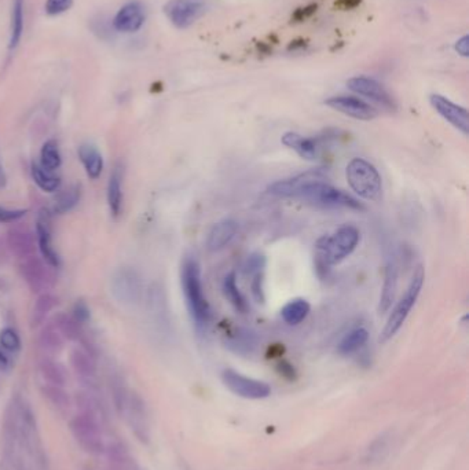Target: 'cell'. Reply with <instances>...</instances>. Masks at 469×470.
Instances as JSON below:
<instances>
[{
    "label": "cell",
    "instance_id": "6da1fadb",
    "mask_svg": "<svg viewBox=\"0 0 469 470\" xmlns=\"http://www.w3.org/2000/svg\"><path fill=\"white\" fill-rule=\"evenodd\" d=\"M180 282H182V291L184 294L186 305L191 316V321L197 332L202 333L207 330L208 325L211 323L212 311L204 294L202 281H201V270L196 259L193 257L184 259L182 264V270H180Z\"/></svg>",
    "mask_w": 469,
    "mask_h": 470
},
{
    "label": "cell",
    "instance_id": "7a4b0ae2",
    "mask_svg": "<svg viewBox=\"0 0 469 470\" xmlns=\"http://www.w3.org/2000/svg\"><path fill=\"white\" fill-rule=\"evenodd\" d=\"M296 198L329 209H363L362 204L356 198L328 183L326 175L317 177L304 184Z\"/></svg>",
    "mask_w": 469,
    "mask_h": 470
},
{
    "label": "cell",
    "instance_id": "3957f363",
    "mask_svg": "<svg viewBox=\"0 0 469 470\" xmlns=\"http://www.w3.org/2000/svg\"><path fill=\"white\" fill-rule=\"evenodd\" d=\"M360 233L355 226H343L332 235L317 241V253L325 266H336L347 259L356 249Z\"/></svg>",
    "mask_w": 469,
    "mask_h": 470
},
{
    "label": "cell",
    "instance_id": "277c9868",
    "mask_svg": "<svg viewBox=\"0 0 469 470\" xmlns=\"http://www.w3.org/2000/svg\"><path fill=\"white\" fill-rule=\"evenodd\" d=\"M346 177L352 191L363 200L379 201L383 194V180L377 168L365 159L355 157L346 168Z\"/></svg>",
    "mask_w": 469,
    "mask_h": 470
},
{
    "label": "cell",
    "instance_id": "5b68a950",
    "mask_svg": "<svg viewBox=\"0 0 469 470\" xmlns=\"http://www.w3.org/2000/svg\"><path fill=\"white\" fill-rule=\"evenodd\" d=\"M424 281H425V271L422 266L415 267L413 277H411V284L406 289V292L404 294V297L397 302L395 308L392 309L381 334H380V343H387L388 340H391L404 326V323L406 322L409 314L414 307V304L417 302L420 293L422 291L424 286Z\"/></svg>",
    "mask_w": 469,
    "mask_h": 470
},
{
    "label": "cell",
    "instance_id": "8992f818",
    "mask_svg": "<svg viewBox=\"0 0 469 470\" xmlns=\"http://www.w3.org/2000/svg\"><path fill=\"white\" fill-rule=\"evenodd\" d=\"M70 432L77 444L91 455H100L105 453L106 447L102 439L100 419L84 414H77L70 421Z\"/></svg>",
    "mask_w": 469,
    "mask_h": 470
},
{
    "label": "cell",
    "instance_id": "52a82bcc",
    "mask_svg": "<svg viewBox=\"0 0 469 470\" xmlns=\"http://www.w3.org/2000/svg\"><path fill=\"white\" fill-rule=\"evenodd\" d=\"M51 268L54 267L35 254L21 260L18 271L32 293L42 294L47 293L56 285V277Z\"/></svg>",
    "mask_w": 469,
    "mask_h": 470
},
{
    "label": "cell",
    "instance_id": "ba28073f",
    "mask_svg": "<svg viewBox=\"0 0 469 470\" xmlns=\"http://www.w3.org/2000/svg\"><path fill=\"white\" fill-rule=\"evenodd\" d=\"M111 292L120 304L127 307L136 305L143 294L139 274L131 267L118 268L111 278Z\"/></svg>",
    "mask_w": 469,
    "mask_h": 470
},
{
    "label": "cell",
    "instance_id": "9c48e42d",
    "mask_svg": "<svg viewBox=\"0 0 469 470\" xmlns=\"http://www.w3.org/2000/svg\"><path fill=\"white\" fill-rule=\"evenodd\" d=\"M222 382L223 385L233 392L237 396L249 399V400H260L266 399L271 395V388L267 382L246 377L233 368H225L222 371Z\"/></svg>",
    "mask_w": 469,
    "mask_h": 470
},
{
    "label": "cell",
    "instance_id": "30bf717a",
    "mask_svg": "<svg viewBox=\"0 0 469 470\" xmlns=\"http://www.w3.org/2000/svg\"><path fill=\"white\" fill-rule=\"evenodd\" d=\"M124 416L127 418L131 432L135 435V437L141 443L148 444L150 441V419L146 403L139 394L136 392L129 394Z\"/></svg>",
    "mask_w": 469,
    "mask_h": 470
},
{
    "label": "cell",
    "instance_id": "8fae6325",
    "mask_svg": "<svg viewBox=\"0 0 469 470\" xmlns=\"http://www.w3.org/2000/svg\"><path fill=\"white\" fill-rule=\"evenodd\" d=\"M207 11V6L198 0H170L164 6V13L171 24L179 28L186 29L191 26L198 18H201Z\"/></svg>",
    "mask_w": 469,
    "mask_h": 470
},
{
    "label": "cell",
    "instance_id": "7c38bea8",
    "mask_svg": "<svg viewBox=\"0 0 469 470\" xmlns=\"http://www.w3.org/2000/svg\"><path fill=\"white\" fill-rule=\"evenodd\" d=\"M347 87L355 94L367 98L387 111H395L397 104L390 92L374 79L366 76H356L347 81Z\"/></svg>",
    "mask_w": 469,
    "mask_h": 470
},
{
    "label": "cell",
    "instance_id": "4fadbf2b",
    "mask_svg": "<svg viewBox=\"0 0 469 470\" xmlns=\"http://www.w3.org/2000/svg\"><path fill=\"white\" fill-rule=\"evenodd\" d=\"M429 104L440 118L446 120L456 129H459L464 136H468L469 116L468 111L466 108L439 94H432L429 97Z\"/></svg>",
    "mask_w": 469,
    "mask_h": 470
},
{
    "label": "cell",
    "instance_id": "5bb4252c",
    "mask_svg": "<svg viewBox=\"0 0 469 470\" xmlns=\"http://www.w3.org/2000/svg\"><path fill=\"white\" fill-rule=\"evenodd\" d=\"M36 238H38V248L42 253V259L54 268L59 267V264H61L59 254L54 248V243H53L51 213L47 209H42L38 213Z\"/></svg>",
    "mask_w": 469,
    "mask_h": 470
},
{
    "label": "cell",
    "instance_id": "9a60e30c",
    "mask_svg": "<svg viewBox=\"0 0 469 470\" xmlns=\"http://www.w3.org/2000/svg\"><path fill=\"white\" fill-rule=\"evenodd\" d=\"M325 105L339 113H343L349 118L362 120V121H370L377 118L379 115V112L372 105L355 97H347V95L332 97L325 101Z\"/></svg>",
    "mask_w": 469,
    "mask_h": 470
},
{
    "label": "cell",
    "instance_id": "2e32d148",
    "mask_svg": "<svg viewBox=\"0 0 469 470\" xmlns=\"http://www.w3.org/2000/svg\"><path fill=\"white\" fill-rule=\"evenodd\" d=\"M36 235L26 226H13L6 236L8 250L19 260L35 256L36 253Z\"/></svg>",
    "mask_w": 469,
    "mask_h": 470
},
{
    "label": "cell",
    "instance_id": "e0dca14e",
    "mask_svg": "<svg viewBox=\"0 0 469 470\" xmlns=\"http://www.w3.org/2000/svg\"><path fill=\"white\" fill-rule=\"evenodd\" d=\"M321 177H325V172L322 170H310L296 177L277 180L271 183L266 191L269 195H273L277 198H296L304 184Z\"/></svg>",
    "mask_w": 469,
    "mask_h": 470
},
{
    "label": "cell",
    "instance_id": "ac0fdd59",
    "mask_svg": "<svg viewBox=\"0 0 469 470\" xmlns=\"http://www.w3.org/2000/svg\"><path fill=\"white\" fill-rule=\"evenodd\" d=\"M70 366L76 375L88 385V389L95 388L97 381V363L95 356L83 347H76L70 352Z\"/></svg>",
    "mask_w": 469,
    "mask_h": 470
},
{
    "label": "cell",
    "instance_id": "d6986e66",
    "mask_svg": "<svg viewBox=\"0 0 469 470\" xmlns=\"http://www.w3.org/2000/svg\"><path fill=\"white\" fill-rule=\"evenodd\" d=\"M145 18L146 14L142 3L129 1L118 10L113 19V26L118 32L132 33L142 28V25L145 24Z\"/></svg>",
    "mask_w": 469,
    "mask_h": 470
},
{
    "label": "cell",
    "instance_id": "ffe728a7",
    "mask_svg": "<svg viewBox=\"0 0 469 470\" xmlns=\"http://www.w3.org/2000/svg\"><path fill=\"white\" fill-rule=\"evenodd\" d=\"M281 142L288 149L294 150L303 160L314 161L319 156L321 143L325 142L324 138H305L297 132H287L283 135Z\"/></svg>",
    "mask_w": 469,
    "mask_h": 470
},
{
    "label": "cell",
    "instance_id": "44dd1931",
    "mask_svg": "<svg viewBox=\"0 0 469 470\" xmlns=\"http://www.w3.org/2000/svg\"><path fill=\"white\" fill-rule=\"evenodd\" d=\"M238 233V223L234 219H223L218 222L207 236V248L211 252H218L229 246Z\"/></svg>",
    "mask_w": 469,
    "mask_h": 470
},
{
    "label": "cell",
    "instance_id": "7402d4cb",
    "mask_svg": "<svg viewBox=\"0 0 469 470\" xmlns=\"http://www.w3.org/2000/svg\"><path fill=\"white\" fill-rule=\"evenodd\" d=\"M397 289H398V266L394 259H390L385 266L384 284H383V289L380 294V302H379L380 312L384 314L391 308L395 300Z\"/></svg>",
    "mask_w": 469,
    "mask_h": 470
},
{
    "label": "cell",
    "instance_id": "603a6c76",
    "mask_svg": "<svg viewBox=\"0 0 469 470\" xmlns=\"http://www.w3.org/2000/svg\"><path fill=\"white\" fill-rule=\"evenodd\" d=\"M38 368H39L40 375L45 378V381L47 384L57 385V387H65L66 385L67 371L53 356L42 355L38 359Z\"/></svg>",
    "mask_w": 469,
    "mask_h": 470
},
{
    "label": "cell",
    "instance_id": "cb8c5ba5",
    "mask_svg": "<svg viewBox=\"0 0 469 470\" xmlns=\"http://www.w3.org/2000/svg\"><path fill=\"white\" fill-rule=\"evenodd\" d=\"M36 344L38 348L42 351V355L54 357L63 351L65 339L51 323H49L38 334Z\"/></svg>",
    "mask_w": 469,
    "mask_h": 470
},
{
    "label": "cell",
    "instance_id": "d4e9b609",
    "mask_svg": "<svg viewBox=\"0 0 469 470\" xmlns=\"http://www.w3.org/2000/svg\"><path fill=\"white\" fill-rule=\"evenodd\" d=\"M226 346L230 351H233L237 355L248 356L256 351L259 346V339L253 332L248 329H238L228 339Z\"/></svg>",
    "mask_w": 469,
    "mask_h": 470
},
{
    "label": "cell",
    "instance_id": "484cf974",
    "mask_svg": "<svg viewBox=\"0 0 469 470\" xmlns=\"http://www.w3.org/2000/svg\"><path fill=\"white\" fill-rule=\"evenodd\" d=\"M50 323L58 330L65 340L76 343L84 341V332L81 329L83 325H80L72 315L59 312L51 319Z\"/></svg>",
    "mask_w": 469,
    "mask_h": 470
},
{
    "label": "cell",
    "instance_id": "4316f807",
    "mask_svg": "<svg viewBox=\"0 0 469 470\" xmlns=\"http://www.w3.org/2000/svg\"><path fill=\"white\" fill-rule=\"evenodd\" d=\"M79 157L90 179H98L104 170V159L98 149L93 145H81L79 147Z\"/></svg>",
    "mask_w": 469,
    "mask_h": 470
},
{
    "label": "cell",
    "instance_id": "83f0119b",
    "mask_svg": "<svg viewBox=\"0 0 469 470\" xmlns=\"http://www.w3.org/2000/svg\"><path fill=\"white\" fill-rule=\"evenodd\" d=\"M57 304H58V298L54 294L49 293V292L39 294V297L36 298L32 307V312H31V327L36 329L42 326Z\"/></svg>",
    "mask_w": 469,
    "mask_h": 470
},
{
    "label": "cell",
    "instance_id": "f1b7e54d",
    "mask_svg": "<svg viewBox=\"0 0 469 470\" xmlns=\"http://www.w3.org/2000/svg\"><path fill=\"white\" fill-rule=\"evenodd\" d=\"M108 202L113 218H118L122 208V168L116 165L109 177Z\"/></svg>",
    "mask_w": 469,
    "mask_h": 470
},
{
    "label": "cell",
    "instance_id": "f546056e",
    "mask_svg": "<svg viewBox=\"0 0 469 470\" xmlns=\"http://www.w3.org/2000/svg\"><path fill=\"white\" fill-rule=\"evenodd\" d=\"M310 309H311V307H310L307 300L294 298L283 307L281 316L285 321V323H288L291 326H296L307 318V315L310 314Z\"/></svg>",
    "mask_w": 469,
    "mask_h": 470
},
{
    "label": "cell",
    "instance_id": "4dcf8cb0",
    "mask_svg": "<svg viewBox=\"0 0 469 470\" xmlns=\"http://www.w3.org/2000/svg\"><path fill=\"white\" fill-rule=\"evenodd\" d=\"M391 439L392 436L390 433H381L380 436H377L367 447L366 453H365V461L367 464H377V462H383L385 460V457L390 453L391 448Z\"/></svg>",
    "mask_w": 469,
    "mask_h": 470
},
{
    "label": "cell",
    "instance_id": "1f68e13d",
    "mask_svg": "<svg viewBox=\"0 0 469 470\" xmlns=\"http://www.w3.org/2000/svg\"><path fill=\"white\" fill-rule=\"evenodd\" d=\"M367 340H369V333L366 329L363 327L353 329L340 340L337 346V352L343 356L355 353L367 343Z\"/></svg>",
    "mask_w": 469,
    "mask_h": 470
},
{
    "label": "cell",
    "instance_id": "d6a6232c",
    "mask_svg": "<svg viewBox=\"0 0 469 470\" xmlns=\"http://www.w3.org/2000/svg\"><path fill=\"white\" fill-rule=\"evenodd\" d=\"M222 291H223L226 300L234 307L238 312L245 314L248 311V302L237 286V277H235L234 271L229 273L225 277L223 284H222Z\"/></svg>",
    "mask_w": 469,
    "mask_h": 470
},
{
    "label": "cell",
    "instance_id": "836d02e7",
    "mask_svg": "<svg viewBox=\"0 0 469 470\" xmlns=\"http://www.w3.org/2000/svg\"><path fill=\"white\" fill-rule=\"evenodd\" d=\"M24 32V0H14L11 13V29H10V51L15 50L21 42Z\"/></svg>",
    "mask_w": 469,
    "mask_h": 470
},
{
    "label": "cell",
    "instance_id": "e575fe53",
    "mask_svg": "<svg viewBox=\"0 0 469 470\" xmlns=\"http://www.w3.org/2000/svg\"><path fill=\"white\" fill-rule=\"evenodd\" d=\"M80 186H70L62 190L57 195L53 206V212L57 215H63L72 211L80 201Z\"/></svg>",
    "mask_w": 469,
    "mask_h": 470
},
{
    "label": "cell",
    "instance_id": "d590c367",
    "mask_svg": "<svg viewBox=\"0 0 469 470\" xmlns=\"http://www.w3.org/2000/svg\"><path fill=\"white\" fill-rule=\"evenodd\" d=\"M136 465L131 461L121 444L108 447V468L106 470H136Z\"/></svg>",
    "mask_w": 469,
    "mask_h": 470
},
{
    "label": "cell",
    "instance_id": "8d00e7d4",
    "mask_svg": "<svg viewBox=\"0 0 469 470\" xmlns=\"http://www.w3.org/2000/svg\"><path fill=\"white\" fill-rule=\"evenodd\" d=\"M32 177L35 183L47 193H54L58 190L61 180L57 175L53 174V171H49L40 165V163H33L32 164Z\"/></svg>",
    "mask_w": 469,
    "mask_h": 470
},
{
    "label": "cell",
    "instance_id": "74e56055",
    "mask_svg": "<svg viewBox=\"0 0 469 470\" xmlns=\"http://www.w3.org/2000/svg\"><path fill=\"white\" fill-rule=\"evenodd\" d=\"M111 392H112L113 405H115L116 412H118V415L124 416L131 392L128 391V388H127L125 382L121 380V377L115 375L111 380Z\"/></svg>",
    "mask_w": 469,
    "mask_h": 470
},
{
    "label": "cell",
    "instance_id": "f35d334b",
    "mask_svg": "<svg viewBox=\"0 0 469 470\" xmlns=\"http://www.w3.org/2000/svg\"><path fill=\"white\" fill-rule=\"evenodd\" d=\"M43 396L59 410H66L72 406V399L69 394L63 389V387L46 384L42 387Z\"/></svg>",
    "mask_w": 469,
    "mask_h": 470
},
{
    "label": "cell",
    "instance_id": "ab89813d",
    "mask_svg": "<svg viewBox=\"0 0 469 470\" xmlns=\"http://www.w3.org/2000/svg\"><path fill=\"white\" fill-rule=\"evenodd\" d=\"M40 165L49 171H56L61 165L58 143L54 139L47 140L40 152Z\"/></svg>",
    "mask_w": 469,
    "mask_h": 470
},
{
    "label": "cell",
    "instance_id": "60d3db41",
    "mask_svg": "<svg viewBox=\"0 0 469 470\" xmlns=\"http://www.w3.org/2000/svg\"><path fill=\"white\" fill-rule=\"evenodd\" d=\"M0 346L3 350L8 351V352L15 353L19 351L21 348V340L17 334L15 330L6 327L0 332Z\"/></svg>",
    "mask_w": 469,
    "mask_h": 470
},
{
    "label": "cell",
    "instance_id": "b9f144b4",
    "mask_svg": "<svg viewBox=\"0 0 469 470\" xmlns=\"http://www.w3.org/2000/svg\"><path fill=\"white\" fill-rule=\"evenodd\" d=\"M264 267H266V257L262 253H252L245 260L242 270H244V274L246 275H255L257 273H263Z\"/></svg>",
    "mask_w": 469,
    "mask_h": 470
},
{
    "label": "cell",
    "instance_id": "7bdbcfd3",
    "mask_svg": "<svg viewBox=\"0 0 469 470\" xmlns=\"http://www.w3.org/2000/svg\"><path fill=\"white\" fill-rule=\"evenodd\" d=\"M73 4V0H47L46 13L50 15H58L69 10Z\"/></svg>",
    "mask_w": 469,
    "mask_h": 470
},
{
    "label": "cell",
    "instance_id": "ee69618b",
    "mask_svg": "<svg viewBox=\"0 0 469 470\" xmlns=\"http://www.w3.org/2000/svg\"><path fill=\"white\" fill-rule=\"evenodd\" d=\"M252 284H251V289H252V295L257 302H264V288H263V273H257L255 275H252Z\"/></svg>",
    "mask_w": 469,
    "mask_h": 470
},
{
    "label": "cell",
    "instance_id": "f6af8a7d",
    "mask_svg": "<svg viewBox=\"0 0 469 470\" xmlns=\"http://www.w3.org/2000/svg\"><path fill=\"white\" fill-rule=\"evenodd\" d=\"M72 316L80 323V325H84L88 322L90 319V308L88 305L83 301V300H79L76 301L74 307H73V314Z\"/></svg>",
    "mask_w": 469,
    "mask_h": 470
},
{
    "label": "cell",
    "instance_id": "bcb514c9",
    "mask_svg": "<svg viewBox=\"0 0 469 470\" xmlns=\"http://www.w3.org/2000/svg\"><path fill=\"white\" fill-rule=\"evenodd\" d=\"M25 213V209H7L0 206V223H14L24 218Z\"/></svg>",
    "mask_w": 469,
    "mask_h": 470
},
{
    "label": "cell",
    "instance_id": "7dc6e473",
    "mask_svg": "<svg viewBox=\"0 0 469 470\" xmlns=\"http://www.w3.org/2000/svg\"><path fill=\"white\" fill-rule=\"evenodd\" d=\"M317 8H318L317 4H308L305 7H301V8L296 10V13L294 14V21L300 22V21H304V19L310 18L317 11Z\"/></svg>",
    "mask_w": 469,
    "mask_h": 470
},
{
    "label": "cell",
    "instance_id": "c3c4849f",
    "mask_svg": "<svg viewBox=\"0 0 469 470\" xmlns=\"http://www.w3.org/2000/svg\"><path fill=\"white\" fill-rule=\"evenodd\" d=\"M456 51L463 56V57H468L469 56V38L468 36H463L461 39H459L456 42Z\"/></svg>",
    "mask_w": 469,
    "mask_h": 470
},
{
    "label": "cell",
    "instance_id": "681fc988",
    "mask_svg": "<svg viewBox=\"0 0 469 470\" xmlns=\"http://www.w3.org/2000/svg\"><path fill=\"white\" fill-rule=\"evenodd\" d=\"M362 0H337L336 1V6L344 8V10H350V8H353L356 7Z\"/></svg>",
    "mask_w": 469,
    "mask_h": 470
},
{
    "label": "cell",
    "instance_id": "f907efd6",
    "mask_svg": "<svg viewBox=\"0 0 469 470\" xmlns=\"http://www.w3.org/2000/svg\"><path fill=\"white\" fill-rule=\"evenodd\" d=\"M10 368V359L0 350V370L7 371Z\"/></svg>",
    "mask_w": 469,
    "mask_h": 470
},
{
    "label": "cell",
    "instance_id": "816d5d0a",
    "mask_svg": "<svg viewBox=\"0 0 469 470\" xmlns=\"http://www.w3.org/2000/svg\"><path fill=\"white\" fill-rule=\"evenodd\" d=\"M6 184V175H4V171H3V167H1V163H0V187H3Z\"/></svg>",
    "mask_w": 469,
    "mask_h": 470
},
{
    "label": "cell",
    "instance_id": "f5cc1de1",
    "mask_svg": "<svg viewBox=\"0 0 469 470\" xmlns=\"http://www.w3.org/2000/svg\"><path fill=\"white\" fill-rule=\"evenodd\" d=\"M4 248H3V245H1V242H0V264L3 263V260H4Z\"/></svg>",
    "mask_w": 469,
    "mask_h": 470
},
{
    "label": "cell",
    "instance_id": "db71d44e",
    "mask_svg": "<svg viewBox=\"0 0 469 470\" xmlns=\"http://www.w3.org/2000/svg\"><path fill=\"white\" fill-rule=\"evenodd\" d=\"M136 470H141V469H139V468H136Z\"/></svg>",
    "mask_w": 469,
    "mask_h": 470
}]
</instances>
